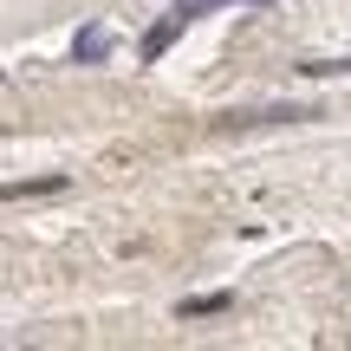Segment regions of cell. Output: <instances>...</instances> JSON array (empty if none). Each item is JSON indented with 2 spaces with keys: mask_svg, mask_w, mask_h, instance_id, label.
<instances>
[{
  "mask_svg": "<svg viewBox=\"0 0 351 351\" xmlns=\"http://www.w3.org/2000/svg\"><path fill=\"white\" fill-rule=\"evenodd\" d=\"M300 104H267V111H234V117H221V130H261V124H300Z\"/></svg>",
  "mask_w": 351,
  "mask_h": 351,
  "instance_id": "1",
  "label": "cell"
},
{
  "mask_svg": "<svg viewBox=\"0 0 351 351\" xmlns=\"http://www.w3.org/2000/svg\"><path fill=\"white\" fill-rule=\"evenodd\" d=\"M182 26H189V13H169V20H156L150 33H143V46H137V59L150 65V59H163V52L176 46V39H182Z\"/></svg>",
  "mask_w": 351,
  "mask_h": 351,
  "instance_id": "2",
  "label": "cell"
},
{
  "mask_svg": "<svg viewBox=\"0 0 351 351\" xmlns=\"http://www.w3.org/2000/svg\"><path fill=\"white\" fill-rule=\"evenodd\" d=\"M72 59H78V65H104V59H111V33H104V26H78Z\"/></svg>",
  "mask_w": 351,
  "mask_h": 351,
  "instance_id": "3",
  "label": "cell"
},
{
  "mask_svg": "<svg viewBox=\"0 0 351 351\" xmlns=\"http://www.w3.org/2000/svg\"><path fill=\"white\" fill-rule=\"evenodd\" d=\"M228 306H234V293H195V300H182L176 313L182 319H208V313H228Z\"/></svg>",
  "mask_w": 351,
  "mask_h": 351,
  "instance_id": "4",
  "label": "cell"
},
{
  "mask_svg": "<svg viewBox=\"0 0 351 351\" xmlns=\"http://www.w3.org/2000/svg\"><path fill=\"white\" fill-rule=\"evenodd\" d=\"M59 189H65V176H33V182H7L0 195H7V202H26V195H59Z\"/></svg>",
  "mask_w": 351,
  "mask_h": 351,
  "instance_id": "5",
  "label": "cell"
},
{
  "mask_svg": "<svg viewBox=\"0 0 351 351\" xmlns=\"http://www.w3.org/2000/svg\"><path fill=\"white\" fill-rule=\"evenodd\" d=\"M306 78H339V72H351V59H313V65H300Z\"/></svg>",
  "mask_w": 351,
  "mask_h": 351,
  "instance_id": "6",
  "label": "cell"
},
{
  "mask_svg": "<svg viewBox=\"0 0 351 351\" xmlns=\"http://www.w3.org/2000/svg\"><path fill=\"white\" fill-rule=\"evenodd\" d=\"M215 7H228V0H176V13H189V20H202V13H215Z\"/></svg>",
  "mask_w": 351,
  "mask_h": 351,
  "instance_id": "7",
  "label": "cell"
}]
</instances>
